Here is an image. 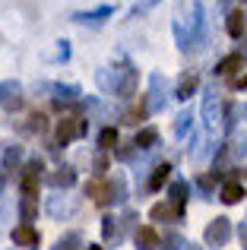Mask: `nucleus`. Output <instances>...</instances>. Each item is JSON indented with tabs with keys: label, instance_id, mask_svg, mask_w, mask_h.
Wrapping results in <instances>:
<instances>
[{
	"label": "nucleus",
	"instance_id": "obj_1",
	"mask_svg": "<svg viewBox=\"0 0 247 250\" xmlns=\"http://www.w3.org/2000/svg\"><path fill=\"white\" fill-rule=\"evenodd\" d=\"M136 83H140L136 70L130 67V63H121V67H114V80L108 83V89H111L114 95H121V98H130L136 92Z\"/></svg>",
	"mask_w": 247,
	"mask_h": 250
},
{
	"label": "nucleus",
	"instance_id": "obj_2",
	"mask_svg": "<svg viewBox=\"0 0 247 250\" xmlns=\"http://www.w3.org/2000/svg\"><path fill=\"white\" fill-rule=\"evenodd\" d=\"M0 108L10 111V114H16V111L25 108V95H22V85H19V80L0 83Z\"/></svg>",
	"mask_w": 247,
	"mask_h": 250
},
{
	"label": "nucleus",
	"instance_id": "obj_3",
	"mask_svg": "<svg viewBox=\"0 0 247 250\" xmlns=\"http://www.w3.org/2000/svg\"><path fill=\"white\" fill-rule=\"evenodd\" d=\"M190 44L193 48H206V10L200 0L190 3Z\"/></svg>",
	"mask_w": 247,
	"mask_h": 250
},
{
	"label": "nucleus",
	"instance_id": "obj_4",
	"mask_svg": "<svg viewBox=\"0 0 247 250\" xmlns=\"http://www.w3.org/2000/svg\"><path fill=\"white\" fill-rule=\"evenodd\" d=\"M86 130H89V124L82 121V117H63L61 124H57V143L61 146H67V143H73V140H80V136H86Z\"/></svg>",
	"mask_w": 247,
	"mask_h": 250
},
{
	"label": "nucleus",
	"instance_id": "obj_5",
	"mask_svg": "<svg viewBox=\"0 0 247 250\" xmlns=\"http://www.w3.org/2000/svg\"><path fill=\"white\" fill-rule=\"evenodd\" d=\"M203 238H206V244H212V247H225V244H228V238H231V222L225 219V215L212 219L209 225H206Z\"/></svg>",
	"mask_w": 247,
	"mask_h": 250
},
{
	"label": "nucleus",
	"instance_id": "obj_6",
	"mask_svg": "<svg viewBox=\"0 0 247 250\" xmlns=\"http://www.w3.org/2000/svg\"><path fill=\"white\" fill-rule=\"evenodd\" d=\"M165 98H168L165 76H162V73H152V76H149V108H152V111H162V108H165Z\"/></svg>",
	"mask_w": 247,
	"mask_h": 250
},
{
	"label": "nucleus",
	"instance_id": "obj_7",
	"mask_svg": "<svg viewBox=\"0 0 247 250\" xmlns=\"http://www.w3.org/2000/svg\"><path fill=\"white\" fill-rule=\"evenodd\" d=\"M114 16V6H99V10H86V13H73V22L80 25H105V19Z\"/></svg>",
	"mask_w": 247,
	"mask_h": 250
},
{
	"label": "nucleus",
	"instance_id": "obj_8",
	"mask_svg": "<svg viewBox=\"0 0 247 250\" xmlns=\"http://www.w3.org/2000/svg\"><path fill=\"white\" fill-rule=\"evenodd\" d=\"M203 121H206L209 130L219 127V98H216V89H209L203 95Z\"/></svg>",
	"mask_w": 247,
	"mask_h": 250
},
{
	"label": "nucleus",
	"instance_id": "obj_9",
	"mask_svg": "<svg viewBox=\"0 0 247 250\" xmlns=\"http://www.w3.org/2000/svg\"><path fill=\"white\" fill-rule=\"evenodd\" d=\"M244 61H247V48L244 51H235V54H228V57H222V61L216 63V73L219 76H231L235 70L244 67Z\"/></svg>",
	"mask_w": 247,
	"mask_h": 250
},
{
	"label": "nucleus",
	"instance_id": "obj_10",
	"mask_svg": "<svg viewBox=\"0 0 247 250\" xmlns=\"http://www.w3.org/2000/svg\"><path fill=\"white\" fill-rule=\"evenodd\" d=\"M0 159H3V171H16L22 165V146H19V143H3Z\"/></svg>",
	"mask_w": 247,
	"mask_h": 250
},
{
	"label": "nucleus",
	"instance_id": "obj_11",
	"mask_svg": "<svg viewBox=\"0 0 247 250\" xmlns=\"http://www.w3.org/2000/svg\"><path fill=\"white\" fill-rule=\"evenodd\" d=\"M127 200V184H124V174H114L111 181H108V196H105V206H118V203Z\"/></svg>",
	"mask_w": 247,
	"mask_h": 250
},
{
	"label": "nucleus",
	"instance_id": "obj_12",
	"mask_svg": "<svg viewBox=\"0 0 247 250\" xmlns=\"http://www.w3.org/2000/svg\"><path fill=\"white\" fill-rule=\"evenodd\" d=\"M13 244L16 247H38V231L22 222V225L13 228Z\"/></svg>",
	"mask_w": 247,
	"mask_h": 250
},
{
	"label": "nucleus",
	"instance_id": "obj_13",
	"mask_svg": "<svg viewBox=\"0 0 247 250\" xmlns=\"http://www.w3.org/2000/svg\"><path fill=\"white\" fill-rule=\"evenodd\" d=\"M244 184L241 181H228V184H222V193H219V200L225 203V206H235V203H241L244 200Z\"/></svg>",
	"mask_w": 247,
	"mask_h": 250
},
{
	"label": "nucleus",
	"instance_id": "obj_14",
	"mask_svg": "<svg viewBox=\"0 0 247 250\" xmlns=\"http://www.w3.org/2000/svg\"><path fill=\"white\" fill-rule=\"evenodd\" d=\"M149 98H140L136 104H130L127 111H124V124H130V127H136L140 121H146V114H149Z\"/></svg>",
	"mask_w": 247,
	"mask_h": 250
},
{
	"label": "nucleus",
	"instance_id": "obj_15",
	"mask_svg": "<svg viewBox=\"0 0 247 250\" xmlns=\"http://www.w3.org/2000/svg\"><path fill=\"white\" fill-rule=\"evenodd\" d=\"M48 184H51V187H57V190H61V187L67 190V187H73V184H76V171L70 168V165H61L54 174L48 177Z\"/></svg>",
	"mask_w": 247,
	"mask_h": 250
},
{
	"label": "nucleus",
	"instance_id": "obj_16",
	"mask_svg": "<svg viewBox=\"0 0 247 250\" xmlns=\"http://www.w3.org/2000/svg\"><path fill=\"white\" fill-rule=\"evenodd\" d=\"M197 89H200V76L197 73H184V76H181V83H178V89H174V98L187 102Z\"/></svg>",
	"mask_w": 247,
	"mask_h": 250
},
{
	"label": "nucleus",
	"instance_id": "obj_17",
	"mask_svg": "<svg viewBox=\"0 0 247 250\" xmlns=\"http://www.w3.org/2000/svg\"><path fill=\"white\" fill-rule=\"evenodd\" d=\"M133 241H136V250H155V247L162 244V241H159V234H155L152 228H146V225H143V228H136Z\"/></svg>",
	"mask_w": 247,
	"mask_h": 250
},
{
	"label": "nucleus",
	"instance_id": "obj_18",
	"mask_svg": "<svg viewBox=\"0 0 247 250\" xmlns=\"http://www.w3.org/2000/svg\"><path fill=\"white\" fill-rule=\"evenodd\" d=\"M155 143H159V130H155V127H143L140 133H136V140H133V149L146 152V149H152Z\"/></svg>",
	"mask_w": 247,
	"mask_h": 250
},
{
	"label": "nucleus",
	"instance_id": "obj_19",
	"mask_svg": "<svg viewBox=\"0 0 247 250\" xmlns=\"http://www.w3.org/2000/svg\"><path fill=\"white\" fill-rule=\"evenodd\" d=\"M187 190H190V184L187 181H174L171 184V190H168V196H171V203H174V209H178L181 215H184V203H187Z\"/></svg>",
	"mask_w": 247,
	"mask_h": 250
},
{
	"label": "nucleus",
	"instance_id": "obj_20",
	"mask_svg": "<svg viewBox=\"0 0 247 250\" xmlns=\"http://www.w3.org/2000/svg\"><path fill=\"white\" fill-rule=\"evenodd\" d=\"M149 215H152L155 222H171V219H181V212L174 209V203H155V206L149 209Z\"/></svg>",
	"mask_w": 247,
	"mask_h": 250
},
{
	"label": "nucleus",
	"instance_id": "obj_21",
	"mask_svg": "<svg viewBox=\"0 0 247 250\" xmlns=\"http://www.w3.org/2000/svg\"><path fill=\"white\" fill-rule=\"evenodd\" d=\"M190 130H193V111H190V108H184L178 117H174V136H178V140H184Z\"/></svg>",
	"mask_w": 247,
	"mask_h": 250
},
{
	"label": "nucleus",
	"instance_id": "obj_22",
	"mask_svg": "<svg viewBox=\"0 0 247 250\" xmlns=\"http://www.w3.org/2000/svg\"><path fill=\"white\" fill-rule=\"evenodd\" d=\"M19 215H22L25 225H32L35 215H38V196H22V200H19Z\"/></svg>",
	"mask_w": 247,
	"mask_h": 250
},
{
	"label": "nucleus",
	"instance_id": "obj_23",
	"mask_svg": "<svg viewBox=\"0 0 247 250\" xmlns=\"http://www.w3.org/2000/svg\"><path fill=\"white\" fill-rule=\"evenodd\" d=\"M121 225H124V222L114 219V215H108V219L102 222V234H105L108 244H111V241H114V244H121Z\"/></svg>",
	"mask_w": 247,
	"mask_h": 250
},
{
	"label": "nucleus",
	"instance_id": "obj_24",
	"mask_svg": "<svg viewBox=\"0 0 247 250\" xmlns=\"http://www.w3.org/2000/svg\"><path fill=\"white\" fill-rule=\"evenodd\" d=\"M168 177H171V165H168V162H165V165H155V168H152V177H149L146 187H149V190H162Z\"/></svg>",
	"mask_w": 247,
	"mask_h": 250
},
{
	"label": "nucleus",
	"instance_id": "obj_25",
	"mask_svg": "<svg viewBox=\"0 0 247 250\" xmlns=\"http://www.w3.org/2000/svg\"><path fill=\"white\" fill-rule=\"evenodd\" d=\"M38 184H41V174H35V171L25 168L22 181H19V187H22V196H38Z\"/></svg>",
	"mask_w": 247,
	"mask_h": 250
},
{
	"label": "nucleus",
	"instance_id": "obj_26",
	"mask_svg": "<svg viewBox=\"0 0 247 250\" xmlns=\"http://www.w3.org/2000/svg\"><path fill=\"white\" fill-rule=\"evenodd\" d=\"M244 19H247V16H244L241 10L228 13V22H225V29H228V35H231V38H241V35H244V25H247Z\"/></svg>",
	"mask_w": 247,
	"mask_h": 250
},
{
	"label": "nucleus",
	"instance_id": "obj_27",
	"mask_svg": "<svg viewBox=\"0 0 247 250\" xmlns=\"http://www.w3.org/2000/svg\"><path fill=\"white\" fill-rule=\"evenodd\" d=\"M51 250H82V238L76 231H70V234H63V238H57V244Z\"/></svg>",
	"mask_w": 247,
	"mask_h": 250
},
{
	"label": "nucleus",
	"instance_id": "obj_28",
	"mask_svg": "<svg viewBox=\"0 0 247 250\" xmlns=\"http://www.w3.org/2000/svg\"><path fill=\"white\" fill-rule=\"evenodd\" d=\"M159 250H187V241L181 238L178 231H165V238H162Z\"/></svg>",
	"mask_w": 247,
	"mask_h": 250
},
{
	"label": "nucleus",
	"instance_id": "obj_29",
	"mask_svg": "<svg viewBox=\"0 0 247 250\" xmlns=\"http://www.w3.org/2000/svg\"><path fill=\"white\" fill-rule=\"evenodd\" d=\"M73 203H70V200H63L61 203V196H54V200H51V206H48V212L51 215H54V219H61V215H73Z\"/></svg>",
	"mask_w": 247,
	"mask_h": 250
},
{
	"label": "nucleus",
	"instance_id": "obj_30",
	"mask_svg": "<svg viewBox=\"0 0 247 250\" xmlns=\"http://www.w3.org/2000/svg\"><path fill=\"white\" fill-rule=\"evenodd\" d=\"M86 196H92L99 206H105V196H108V184H99V181H92V184H86Z\"/></svg>",
	"mask_w": 247,
	"mask_h": 250
},
{
	"label": "nucleus",
	"instance_id": "obj_31",
	"mask_svg": "<svg viewBox=\"0 0 247 250\" xmlns=\"http://www.w3.org/2000/svg\"><path fill=\"white\" fill-rule=\"evenodd\" d=\"M99 146H102V152L114 149V146H118V130H114V127H105V130L99 133Z\"/></svg>",
	"mask_w": 247,
	"mask_h": 250
},
{
	"label": "nucleus",
	"instance_id": "obj_32",
	"mask_svg": "<svg viewBox=\"0 0 247 250\" xmlns=\"http://www.w3.org/2000/svg\"><path fill=\"white\" fill-rule=\"evenodd\" d=\"M174 35H178V48L181 51H190L193 48V44H190V35L184 32V25H181V22H174Z\"/></svg>",
	"mask_w": 247,
	"mask_h": 250
},
{
	"label": "nucleus",
	"instance_id": "obj_33",
	"mask_svg": "<svg viewBox=\"0 0 247 250\" xmlns=\"http://www.w3.org/2000/svg\"><path fill=\"white\" fill-rule=\"evenodd\" d=\"M29 130H35V133H44V130H48V117H44V114H32L29 117Z\"/></svg>",
	"mask_w": 247,
	"mask_h": 250
},
{
	"label": "nucleus",
	"instance_id": "obj_34",
	"mask_svg": "<svg viewBox=\"0 0 247 250\" xmlns=\"http://www.w3.org/2000/svg\"><path fill=\"white\" fill-rule=\"evenodd\" d=\"M92 171H95V174H105V171H108V155L105 152H99L92 159Z\"/></svg>",
	"mask_w": 247,
	"mask_h": 250
},
{
	"label": "nucleus",
	"instance_id": "obj_35",
	"mask_svg": "<svg viewBox=\"0 0 247 250\" xmlns=\"http://www.w3.org/2000/svg\"><path fill=\"white\" fill-rule=\"evenodd\" d=\"M231 155H235V159H244V155H247V140H244V136L231 143Z\"/></svg>",
	"mask_w": 247,
	"mask_h": 250
},
{
	"label": "nucleus",
	"instance_id": "obj_36",
	"mask_svg": "<svg viewBox=\"0 0 247 250\" xmlns=\"http://www.w3.org/2000/svg\"><path fill=\"white\" fill-rule=\"evenodd\" d=\"M197 184H200V190H203V193H209V190L216 187V174H203Z\"/></svg>",
	"mask_w": 247,
	"mask_h": 250
},
{
	"label": "nucleus",
	"instance_id": "obj_37",
	"mask_svg": "<svg viewBox=\"0 0 247 250\" xmlns=\"http://www.w3.org/2000/svg\"><path fill=\"white\" fill-rule=\"evenodd\" d=\"M155 3H159V0H143V3H136L133 10H130V19H133V16H140V13H146L149 6H155Z\"/></svg>",
	"mask_w": 247,
	"mask_h": 250
},
{
	"label": "nucleus",
	"instance_id": "obj_38",
	"mask_svg": "<svg viewBox=\"0 0 247 250\" xmlns=\"http://www.w3.org/2000/svg\"><path fill=\"white\" fill-rule=\"evenodd\" d=\"M238 238H241V247H247V225L238 228Z\"/></svg>",
	"mask_w": 247,
	"mask_h": 250
},
{
	"label": "nucleus",
	"instance_id": "obj_39",
	"mask_svg": "<svg viewBox=\"0 0 247 250\" xmlns=\"http://www.w3.org/2000/svg\"><path fill=\"white\" fill-rule=\"evenodd\" d=\"M187 250H203V247H197V244H187Z\"/></svg>",
	"mask_w": 247,
	"mask_h": 250
},
{
	"label": "nucleus",
	"instance_id": "obj_40",
	"mask_svg": "<svg viewBox=\"0 0 247 250\" xmlns=\"http://www.w3.org/2000/svg\"><path fill=\"white\" fill-rule=\"evenodd\" d=\"M89 250H102V247H99V244H89Z\"/></svg>",
	"mask_w": 247,
	"mask_h": 250
},
{
	"label": "nucleus",
	"instance_id": "obj_41",
	"mask_svg": "<svg viewBox=\"0 0 247 250\" xmlns=\"http://www.w3.org/2000/svg\"><path fill=\"white\" fill-rule=\"evenodd\" d=\"M219 3H225V6H228V3H231V0H219Z\"/></svg>",
	"mask_w": 247,
	"mask_h": 250
},
{
	"label": "nucleus",
	"instance_id": "obj_42",
	"mask_svg": "<svg viewBox=\"0 0 247 250\" xmlns=\"http://www.w3.org/2000/svg\"><path fill=\"white\" fill-rule=\"evenodd\" d=\"M0 190H3V174H0Z\"/></svg>",
	"mask_w": 247,
	"mask_h": 250
},
{
	"label": "nucleus",
	"instance_id": "obj_43",
	"mask_svg": "<svg viewBox=\"0 0 247 250\" xmlns=\"http://www.w3.org/2000/svg\"><path fill=\"white\" fill-rule=\"evenodd\" d=\"M244 174H247V171H244Z\"/></svg>",
	"mask_w": 247,
	"mask_h": 250
}]
</instances>
